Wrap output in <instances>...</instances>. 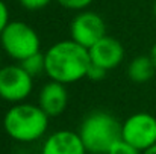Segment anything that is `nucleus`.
<instances>
[{"label": "nucleus", "instance_id": "f03ea898", "mask_svg": "<svg viewBox=\"0 0 156 154\" xmlns=\"http://www.w3.org/2000/svg\"><path fill=\"white\" fill-rule=\"evenodd\" d=\"M49 118L38 104L15 103L3 116V128L15 142L32 144L46 136Z\"/></svg>", "mask_w": 156, "mask_h": 154}, {"label": "nucleus", "instance_id": "ddd939ff", "mask_svg": "<svg viewBox=\"0 0 156 154\" xmlns=\"http://www.w3.org/2000/svg\"><path fill=\"white\" fill-rule=\"evenodd\" d=\"M106 154H141V151L133 145H130L129 142H126L124 139H118Z\"/></svg>", "mask_w": 156, "mask_h": 154}, {"label": "nucleus", "instance_id": "6e6552de", "mask_svg": "<svg viewBox=\"0 0 156 154\" xmlns=\"http://www.w3.org/2000/svg\"><path fill=\"white\" fill-rule=\"evenodd\" d=\"M88 50L91 56V62L105 68L106 71L117 68L124 59L123 44L109 35H105L102 39H99Z\"/></svg>", "mask_w": 156, "mask_h": 154}, {"label": "nucleus", "instance_id": "9b49d317", "mask_svg": "<svg viewBox=\"0 0 156 154\" xmlns=\"http://www.w3.org/2000/svg\"><path fill=\"white\" fill-rule=\"evenodd\" d=\"M156 73V67L150 57V54H141L130 60L127 67V76L133 83H146L149 82Z\"/></svg>", "mask_w": 156, "mask_h": 154}, {"label": "nucleus", "instance_id": "a211bd4d", "mask_svg": "<svg viewBox=\"0 0 156 154\" xmlns=\"http://www.w3.org/2000/svg\"><path fill=\"white\" fill-rule=\"evenodd\" d=\"M150 57H152V60H153V63H155V67H156V43L153 44V47L150 50Z\"/></svg>", "mask_w": 156, "mask_h": 154}, {"label": "nucleus", "instance_id": "aec40b11", "mask_svg": "<svg viewBox=\"0 0 156 154\" xmlns=\"http://www.w3.org/2000/svg\"><path fill=\"white\" fill-rule=\"evenodd\" d=\"M3 65H2V49H0V68H2Z\"/></svg>", "mask_w": 156, "mask_h": 154}, {"label": "nucleus", "instance_id": "423d86ee", "mask_svg": "<svg viewBox=\"0 0 156 154\" xmlns=\"http://www.w3.org/2000/svg\"><path fill=\"white\" fill-rule=\"evenodd\" d=\"M121 139L141 153L156 144V116L147 112L130 115L121 124Z\"/></svg>", "mask_w": 156, "mask_h": 154}, {"label": "nucleus", "instance_id": "0eeeda50", "mask_svg": "<svg viewBox=\"0 0 156 154\" xmlns=\"http://www.w3.org/2000/svg\"><path fill=\"white\" fill-rule=\"evenodd\" d=\"M106 35L103 18L93 11H79L70 24V38L77 44L90 49Z\"/></svg>", "mask_w": 156, "mask_h": 154}, {"label": "nucleus", "instance_id": "2eb2a0df", "mask_svg": "<svg viewBox=\"0 0 156 154\" xmlns=\"http://www.w3.org/2000/svg\"><path fill=\"white\" fill-rule=\"evenodd\" d=\"M18 3L26 11H41L47 8L52 3V0H18Z\"/></svg>", "mask_w": 156, "mask_h": 154}, {"label": "nucleus", "instance_id": "4468645a", "mask_svg": "<svg viewBox=\"0 0 156 154\" xmlns=\"http://www.w3.org/2000/svg\"><path fill=\"white\" fill-rule=\"evenodd\" d=\"M62 8L70 11H83L87 9L94 0H56Z\"/></svg>", "mask_w": 156, "mask_h": 154}, {"label": "nucleus", "instance_id": "39448f33", "mask_svg": "<svg viewBox=\"0 0 156 154\" xmlns=\"http://www.w3.org/2000/svg\"><path fill=\"white\" fill-rule=\"evenodd\" d=\"M34 91V77L20 65L11 63L0 68V98L8 103H23Z\"/></svg>", "mask_w": 156, "mask_h": 154}, {"label": "nucleus", "instance_id": "7ed1b4c3", "mask_svg": "<svg viewBox=\"0 0 156 154\" xmlns=\"http://www.w3.org/2000/svg\"><path fill=\"white\" fill-rule=\"evenodd\" d=\"M77 133L88 153L106 154L121 139V124L109 112L94 110L83 118Z\"/></svg>", "mask_w": 156, "mask_h": 154}, {"label": "nucleus", "instance_id": "4be33fe9", "mask_svg": "<svg viewBox=\"0 0 156 154\" xmlns=\"http://www.w3.org/2000/svg\"><path fill=\"white\" fill-rule=\"evenodd\" d=\"M88 154H102V153H88Z\"/></svg>", "mask_w": 156, "mask_h": 154}, {"label": "nucleus", "instance_id": "6ab92c4d", "mask_svg": "<svg viewBox=\"0 0 156 154\" xmlns=\"http://www.w3.org/2000/svg\"><path fill=\"white\" fill-rule=\"evenodd\" d=\"M141 154H156V144L155 145H152L150 148H147V150H144Z\"/></svg>", "mask_w": 156, "mask_h": 154}, {"label": "nucleus", "instance_id": "9d476101", "mask_svg": "<svg viewBox=\"0 0 156 154\" xmlns=\"http://www.w3.org/2000/svg\"><path fill=\"white\" fill-rule=\"evenodd\" d=\"M68 104V91L64 83L50 80L46 83L38 95V106L50 116H59Z\"/></svg>", "mask_w": 156, "mask_h": 154}, {"label": "nucleus", "instance_id": "f3484780", "mask_svg": "<svg viewBox=\"0 0 156 154\" xmlns=\"http://www.w3.org/2000/svg\"><path fill=\"white\" fill-rule=\"evenodd\" d=\"M9 21H11L9 20V9H8L6 3L3 0H0V35H2V32L5 30V27L8 26Z\"/></svg>", "mask_w": 156, "mask_h": 154}, {"label": "nucleus", "instance_id": "1a4fd4ad", "mask_svg": "<svg viewBox=\"0 0 156 154\" xmlns=\"http://www.w3.org/2000/svg\"><path fill=\"white\" fill-rule=\"evenodd\" d=\"M41 154H88V151L79 133L71 130H58L44 139Z\"/></svg>", "mask_w": 156, "mask_h": 154}, {"label": "nucleus", "instance_id": "dca6fc26", "mask_svg": "<svg viewBox=\"0 0 156 154\" xmlns=\"http://www.w3.org/2000/svg\"><path fill=\"white\" fill-rule=\"evenodd\" d=\"M106 73L108 71L105 68H102V67H99V65H96V63L91 62V65L88 68V73H87V79H90L91 82H100V80L105 79Z\"/></svg>", "mask_w": 156, "mask_h": 154}, {"label": "nucleus", "instance_id": "412c9836", "mask_svg": "<svg viewBox=\"0 0 156 154\" xmlns=\"http://www.w3.org/2000/svg\"><path fill=\"white\" fill-rule=\"evenodd\" d=\"M153 12H155V17H156V2H155V5H153Z\"/></svg>", "mask_w": 156, "mask_h": 154}, {"label": "nucleus", "instance_id": "20e7f679", "mask_svg": "<svg viewBox=\"0 0 156 154\" xmlns=\"http://www.w3.org/2000/svg\"><path fill=\"white\" fill-rule=\"evenodd\" d=\"M0 49L11 59L21 62L41 49V39L37 30L24 21H9L0 35Z\"/></svg>", "mask_w": 156, "mask_h": 154}, {"label": "nucleus", "instance_id": "f257e3e1", "mask_svg": "<svg viewBox=\"0 0 156 154\" xmlns=\"http://www.w3.org/2000/svg\"><path fill=\"white\" fill-rule=\"evenodd\" d=\"M44 57L47 77L64 85H71L85 79L91 65L90 50L71 38L55 43L44 53Z\"/></svg>", "mask_w": 156, "mask_h": 154}, {"label": "nucleus", "instance_id": "f8f14e48", "mask_svg": "<svg viewBox=\"0 0 156 154\" xmlns=\"http://www.w3.org/2000/svg\"><path fill=\"white\" fill-rule=\"evenodd\" d=\"M34 79L40 74H46V57H44V53L38 51V53H34L30 54L29 57L23 59L21 62H18Z\"/></svg>", "mask_w": 156, "mask_h": 154}]
</instances>
